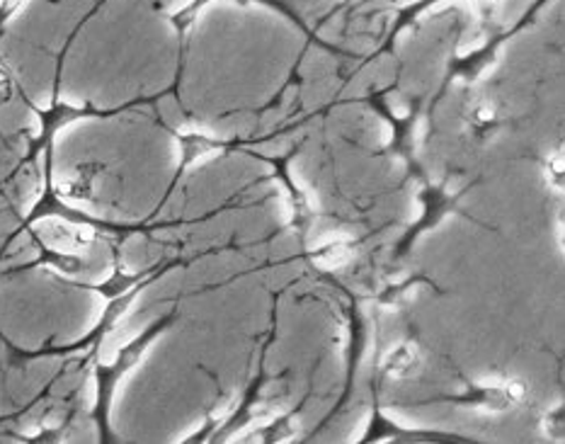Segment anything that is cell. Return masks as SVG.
<instances>
[{
  "instance_id": "52a82bcc",
  "label": "cell",
  "mask_w": 565,
  "mask_h": 444,
  "mask_svg": "<svg viewBox=\"0 0 565 444\" xmlns=\"http://www.w3.org/2000/svg\"><path fill=\"white\" fill-rule=\"evenodd\" d=\"M6 417H8V415H3V417H0V423H3V421H6Z\"/></svg>"
},
{
  "instance_id": "277c9868",
  "label": "cell",
  "mask_w": 565,
  "mask_h": 444,
  "mask_svg": "<svg viewBox=\"0 0 565 444\" xmlns=\"http://www.w3.org/2000/svg\"><path fill=\"white\" fill-rule=\"evenodd\" d=\"M214 427H216V417L209 415L206 421L202 423V427H196L192 435L182 437L180 444H206L209 440H212V435H214Z\"/></svg>"
},
{
  "instance_id": "8992f818",
  "label": "cell",
  "mask_w": 565,
  "mask_h": 444,
  "mask_svg": "<svg viewBox=\"0 0 565 444\" xmlns=\"http://www.w3.org/2000/svg\"><path fill=\"white\" fill-rule=\"evenodd\" d=\"M10 95H12V78L8 68L0 64V105H6L10 101Z\"/></svg>"
},
{
  "instance_id": "3957f363",
  "label": "cell",
  "mask_w": 565,
  "mask_h": 444,
  "mask_svg": "<svg viewBox=\"0 0 565 444\" xmlns=\"http://www.w3.org/2000/svg\"><path fill=\"white\" fill-rule=\"evenodd\" d=\"M415 362H417V355L413 352V348H398L396 352L388 357L384 369H386V374H391V377H403V374L411 372Z\"/></svg>"
},
{
  "instance_id": "7a4b0ae2",
  "label": "cell",
  "mask_w": 565,
  "mask_h": 444,
  "mask_svg": "<svg viewBox=\"0 0 565 444\" xmlns=\"http://www.w3.org/2000/svg\"><path fill=\"white\" fill-rule=\"evenodd\" d=\"M68 427H71V415L56 427H42L40 433H34L30 437H24V435H15V437L20 440V444H64L66 435H68Z\"/></svg>"
},
{
  "instance_id": "6da1fadb",
  "label": "cell",
  "mask_w": 565,
  "mask_h": 444,
  "mask_svg": "<svg viewBox=\"0 0 565 444\" xmlns=\"http://www.w3.org/2000/svg\"><path fill=\"white\" fill-rule=\"evenodd\" d=\"M173 314L158 318L156 324L146 328L141 336L129 340L125 348H119L113 362H97L93 369L95 377V403L90 417L95 423V433H97V444H117V433L113 427V409H115V397L121 381L129 372L139 367L143 360V355L149 352L151 345L163 336V332L173 326Z\"/></svg>"
},
{
  "instance_id": "5b68a950",
  "label": "cell",
  "mask_w": 565,
  "mask_h": 444,
  "mask_svg": "<svg viewBox=\"0 0 565 444\" xmlns=\"http://www.w3.org/2000/svg\"><path fill=\"white\" fill-rule=\"evenodd\" d=\"M546 427V435L554 437V440H563V411L558 409L554 415H548L544 421Z\"/></svg>"
}]
</instances>
